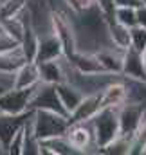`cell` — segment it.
<instances>
[{
    "label": "cell",
    "instance_id": "25",
    "mask_svg": "<svg viewBox=\"0 0 146 155\" xmlns=\"http://www.w3.org/2000/svg\"><path fill=\"white\" fill-rule=\"evenodd\" d=\"M141 153H144V155H146V141L143 143V144H141Z\"/></svg>",
    "mask_w": 146,
    "mask_h": 155
},
{
    "label": "cell",
    "instance_id": "9",
    "mask_svg": "<svg viewBox=\"0 0 146 155\" xmlns=\"http://www.w3.org/2000/svg\"><path fill=\"white\" fill-rule=\"evenodd\" d=\"M121 76L128 79H137L146 83V71L143 61V52L135 51L134 47L124 49L123 52V65H121Z\"/></svg>",
    "mask_w": 146,
    "mask_h": 155
},
{
    "label": "cell",
    "instance_id": "18",
    "mask_svg": "<svg viewBox=\"0 0 146 155\" xmlns=\"http://www.w3.org/2000/svg\"><path fill=\"white\" fill-rule=\"evenodd\" d=\"M114 20L128 29H132L134 25H137L135 20V9L134 7H115L114 11Z\"/></svg>",
    "mask_w": 146,
    "mask_h": 155
},
{
    "label": "cell",
    "instance_id": "7",
    "mask_svg": "<svg viewBox=\"0 0 146 155\" xmlns=\"http://www.w3.org/2000/svg\"><path fill=\"white\" fill-rule=\"evenodd\" d=\"M33 110H27V112H22V114H5V112H0V148L2 152L5 153L11 139L15 137V134L25 124V121L31 117Z\"/></svg>",
    "mask_w": 146,
    "mask_h": 155
},
{
    "label": "cell",
    "instance_id": "20",
    "mask_svg": "<svg viewBox=\"0 0 146 155\" xmlns=\"http://www.w3.org/2000/svg\"><path fill=\"white\" fill-rule=\"evenodd\" d=\"M98 9L101 11V15L105 16L107 22L114 20V11H115V0H94Z\"/></svg>",
    "mask_w": 146,
    "mask_h": 155
},
{
    "label": "cell",
    "instance_id": "2",
    "mask_svg": "<svg viewBox=\"0 0 146 155\" xmlns=\"http://www.w3.org/2000/svg\"><path fill=\"white\" fill-rule=\"evenodd\" d=\"M96 144L99 148H105L119 135V117H117V107H101L94 116L90 117Z\"/></svg>",
    "mask_w": 146,
    "mask_h": 155
},
{
    "label": "cell",
    "instance_id": "1",
    "mask_svg": "<svg viewBox=\"0 0 146 155\" xmlns=\"http://www.w3.org/2000/svg\"><path fill=\"white\" fill-rule=\"evenodd\" d=\"M69 124H71V121L67 116H60V114L49 112V110H33V116H31L33 135L38 141L63 135L67 132Z\"/></svg>",
    "mask_w": 146,
    "mask_h": 155
},
{
    "label": "cell",
    "instance_id": "11",
    "mask_svg": "<svg viewBox=\"0 0 146 155\" xmlns=\"http://www.w3.org/2000/svg\"><path fill=\"white\" fill-rule=\"evenodd\" d=\"M38 65V74L40 81L43 83H51V85H58L61 81H65V72H63V56H60L58 60H49V61H40Z\"/></svg>",
    "mask_w": 146,
    "mask_h": 155
},
{
    "label": "cell",
    "instance_id": "26",
    "mask_svg": "<svg viewBox=\"0 0 146 155\" xmlns=\"http://www.w3.org/2000/svg\"><path fill=\"white\" fill-rule=\"evenodd\" d=\"M143 61H144V71H146V49L143 51Z\"/></svg>",
    "mask_w": 146,
    "mask_h": 155
},
{
    "label": "cell",
    "instance_id": "21",
    "mask_svg": "<svg viewBox=\"0 0 146 155\" xmlns=\"http://www.w3.org/2000/svg\"><path fill=\"white\" fill-rule=\"evenodd\" d=\"M20 43L16 41V40H13L9 35H5L4 31H2V27H0V52H7V51H13V49H16Z\"/></svg>",
    "mask_w": 146,
    "mask_h": 155
},
{
    "label": "cell",
    "instance_id": "5",
    "mask_svg": "<svg viewBox=\"0 0 146 155\" xmlns=\"http://www.w3.org/2000/svg\"><path fill=\"white\" fill-rule=\"evenodd\" d=\"M146 114V107L143 103L135 101H124L121 107H117V117H119V135L134 137L135 130L139 128L141 121Z\"/></svg>",
    "mask_w": 146,
    "mask_h": 155
},
{
    "label": "cell",
    "instance_id": "16",
    "mask_svg": "<svg viewBox=\"0 0 146 155\" xmlns=\"http://www.w3.org/2000/svg\"><path fill=\"white\" fill-rule=\"evenodd\" d=\"M107 33H108V40L114 47L119 49H128L130 47V29L117 24L115 20L107 22Z\"/></svg>",
    "mask_w": 146,
    "mask_h": 155
},
{
    "label": "cell",
    "instance_id": "3",
    "mask_svg": "<svg viewBox=\"0 0 146 155\" xmlns=\"http://www.w3.org/2000/svg\"><path fill=\"white\" fill-rule=\"evenodd\" d=\"M63 135H65L67 143L72 146V150L76 153H99L90 119L71 123Z\"/></svg>",
    "mask_w": 146,
    "mask_h": 155
},
{
    "label": "cell",
    "instance_id": "19",
    "mask_svg": "<svg viewBox=\"0 0 146 155\" xmlns=\"http://www.w3.org/2000/svg\"><path fill=\"white\" fill-rule=\"evenodd\" d=\"M130 47H134L139 52H143L146 49V27L134 25L130 29Z\"/></svg>",
    "mask_w": 146,
    "mask_h": 155
},
{
    "label": "cell",
    "instance_id": "6",
    "mask_svg": "<svg viewBox=\"0 0 146 155\" xmlns=\"http://www.w3.org/2000/svg\"><path fill=\"white\" fill-rule=\"evenodd\" d=\"M35 87H25V88L13 87V88L0 92V112H5V114L27 112L29 110V99L33 96Z\"/></svg>",
    "mask_w": 146,
    "mask_h": 155
},
{
    "label": "cell",
    "instance_id": "14",
    "mask_svg": "<svg viewBox=\"0 0 146 155\" xmlns=\"http://www.w3.org/2000/svg\"><path fill=\"white\" fill-rule=\"evenodd\" d=\"M54 87H56V92H58V97H60L61 105L65 107V110H67L69 116H71V112L79 105V101L85 97V94H83L76 85L69 83V81H61V83H58V85H54Z\"/></svg>",
    "mask_w": 146,
    "mask_h": 155
},
{
    "label": "cell",
    "instance_id": "12",
    "mask_svg": "<svg viewBox=\"0 0 146 155\" xmlns=\"http://www.w3.org/2000/svg\"><path fill=\"white\" fill-rule=\"evenodd\" d=\"M123 52L124 49H119V47H105V49H99L96 51L94 54L98 56L103 71L112 72V74H121V65H123Z\"/></svg>",
    "mask_w": 146,
    "mask_h": 155
},
{
    "label": "cell",
    "instance_id": "4",
    "mask_svg": "<svg viewBox=\"0 0 146 155\" xmlns=\"http://www.w3.org/2000/svg\"><path fill=\"white\" fill-rule=\"evenodd\" d=\"M29 110H49V112H56L60 116L69 117V112L65 110V107L58 97L56 87L43 81H38L33 90V96L29 99Z\"/></svg>",
    "mask_w": 146,
    "mask_h": 155
},
{
    "label": "cell",
    "instance_id": "22",
    "mask_svg": "<svg viewBox=\"0 0 146 155\" xmlns=\"http://www.w3.org/2000/svg\"><path fill=\"white\" fill-rule=\"evenodd\" d=\"M135 20H137V25L146 27V5L144 4L135 7Z\"/></svg>",
    "mask_w": 146,
    "mask_h": 155
},
{
    "label": "cell",
    "instance_id": "10",
    "mask_svg": "<svg viewBox=\"0 0 146 155\" xmlns=\"http://www.w3.org/2000/svg\"><path fill=\"white\" fill-rule=\"evenodd\" d=\"M128 99V88L123 76L108 83L99 92V105L101 107H121Z\"/></svg>",
    "mask_w": 146,
    "mask_h": 155
},
{
    "label": "cell",
    "instance_id": "17",
    "mask_svg": "<svg viewBox=\"0 0 146 155\" xmlns=\"http://www.w3.org/2000/svg\"><path fill=\"white\" fill-rule=\"evenodd\" d=\"M24 61H27V60L24 58L20 45L13 51L0 52V71H4V72H15Z\"/></svg>",
    "mask_w": 146,
    "mask_h": 155
},
{
    "label": "cell",
    "instance_id": "27",
    "mask_svg": "<svg viewBox=\"0 0 146 155\" xmlns=\"http://www.w3.org/2000/svg\"><path fill=\"white\" fill-rule=\"evenodd\" d=\"M0 153H4V152H2V148H0Z\"/></svg>",
    "mask_w": 146,
    "mask_h": 155
},
{
    "label": "cell",
    "instance_id": "13",
    "mask_svg": "<svg viewBox=\"0 0 146 155\" xmlns=\"http://www.w3.org/2000/svg\"><path fill=\"white\" fill-rule=\"evenodd\" d=\"M99 108H101V105H99V94H87V96L79 101V105L71 112L69 121H71V123L87 121V119H90V117L94 116Z\"/></svg>",
    "mask_w": 146,
    "mask_h": 155
},
{
    "label": "cell",
    "instance_id": "23",
    "mask_svg": "<svg viewBox=\"0 0 146 155\" xmlns=\"http://www.w3.org/2000/svg\"><path fill=\"white\" fill-rule=\"evenodd\" d=\"M143 5L141 0H115V7H139Z\"/></svg>",
    "mask_w": 146,
    "mask_h": 155
},
{
    "label": "cell",
    "instance_id": "24",
    "mask_svg": "<svg viewBox=\"0 0 146 155\" xmlns=\"http://www.w3.org/2000/svg\"><path fill=\"white\" fill-rule=\"evenodd\" d=\"M63 2H65L72 11H76V7H78V0H63Z\"/></svg>",
    "mask_w": 146,
    "mask_h": 155
},
{
    "label": "cell",
    "instance_id": "15",
    "mask_svg": "<svg viewBox=\"0 0 146 155\" xmlns=\"http://www.w3.org/2000/svg\"><path fill=\"white\" fill-rule=\"evenodd\" d=\"M38 81H40V74H38V65L35 61H24L15 71V87L18 88L35 87Z\"/></svg>",
    "mask_w": 146,
    "mask_h": 155
},
{
    "label": "cell",
    "instance_id": "8",
    "mask_svg": "<svg viewBox=\"0 0 146 155\" xmlns=\"http://www.w3.org/2000/svg\"><path fill=\"white\" fill-rule=\"evenodd\" d=\"M60 56H63V45H61V40L58 38V35L54 33V29L38 36L35 63L49 61V60H58Z\"/></svg>",
    "mask_w": 146,
    "mask_h": 155
}]
</instances>
